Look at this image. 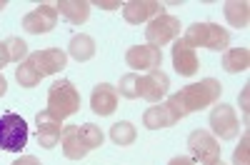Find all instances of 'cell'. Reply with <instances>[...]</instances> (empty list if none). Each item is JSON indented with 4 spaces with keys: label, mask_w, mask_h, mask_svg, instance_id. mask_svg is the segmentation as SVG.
Listing matches in <instances>:
<instances>
[{
    "label": "cell",
    "mask_w": 250,
    "mask_h": 165,
    "mask_svg": "<svg viewBox=\"0 0 250 165\" xmlns=\"http://www.w3.org/2000/svg\"><path fill=\"white\" fill-rule=\"evenodd\" d=\"M220 93H223V85L215 80V78H205L200 82H193V85H185L180 88L178 93H173L168 100L170 110L175 113L178 120H183L185 115L190 113H198V110H205L215 105V103L220 100Z\"/></svg>",
    "instance_id": "obj_1"
},
{
    "label": "cell",
    "mask_w": 250,
    "mask_h": 165,
    "mask_svg": "<svg viewBox=\"0 0 250 165\" xmlns=\"http://www.w3.org/2000/svg\"><path fill=\"white\" fill-rule=\"evenodd\" d=\"M55 120H65L80 110V93L70 80H58L48 90V108H45Z\"/></svg>",
    "instance_id": "obj_2"
},
{
    "label": "cell",
    "mask_w": 250,
    "mask_h": 165,
    "mask_svg": "<svg viewBox=\"0 0 250 165\" xmlns=\"http://www.w3.org/2000/svg\"><path fill=\"white\" fill-rule=\"evenodd\" d=\"M183 40L190 48H208V50H225L230 45V33L218 23H193L185 28Z\"/></svg>",
    "instance_id": "obj_3"
},
{
    "label": "cell",
    "mask_w": 250,
    "mask_h": 165,
    "mask_svg": "<svg viewBox=\"0 0 250 165\" xmlns=\"http://www.w3.org/2000/svg\"><path fill=\"white\" fill-rule=\"evenodd\" d=\"M28 145V123L18 113L0 115V148L8 153H20Z\"/></svg>",
    "instance_id": "obj_4"
},
{
    "label": "cell",
    "mask_w": 250,
    "mask_h": 165,
    "mask_svg": "<svg viewBox=\"0 0 250 165\" xmlns=\"http://www.w3.org/2000/svg\"><path fill=\"white\" fill-rule=\"evenodd\" d=\"M188 150L200 165H213L220 160V143L208 130H193L188 135Z\"/></svg>",
    "instance_id": "obj_5"
},
{
    "label": "cell",
    "mask_w": 250,
    "mask_h": 165,
    "mask_svg": "<svg viewBox=\"0 0 250 165\" xmlns=\"http://www.w3.org/2000/svg\"><path fill=\"white\" fill-rule=\"evenodd\" d=\"M180 18L175 15H168V13H163L158 18H153L148 28H145V38H148V45L153 48H160L165 43H170V40H175L180 35Z\"/></svg>",
    "instance_id": "obj_6"
},
{
    "label": "cell",
    "mask_w": 250,
    "mask_h": 165,
    "mask_svg": "<svg viewBox=\"0 0 250 165\" xmlns=\"http://www.w3.org/2000/svg\"><path fill=\"white\" fill-rule=\"evenodd\" d=\"M210 128L220 140H235L238 133H240V123H238L235 110L230 105H225V103L215 105L213 113H210Z\"/></svg>",
    "instance_id": "obj_7"
},
{
    "label": "cell",
    "mask_w": 250,
    "mask_h": 165,
    "mask_svg": "<svg viewBox=\"0 0 250 165\" xmlns=\"http://www.w3.org/2000/svg\"><path fill=\"white\" fill-rule=\"evenodd\" d=\"M28 63L40 73V75H55V73H60L62 68L68 65V55L62 53L60 48H43V50H35V53H30L28 58Z\"/></svg>",
    "instance_id": "obj_8"
},
{
    "label": "cell",
    "mask_w": 250,
    "mask_h": 165,
    "mask_svg": "<svg viewBox=\"0 0 250 165\" xmlns=\"http://www.w3.org/2000/svg\"><path fill=\"white\" fill-rule=\"evenodd\" d=\"M168 88H170V78L165 75L160 68L158 70H148L138 80V93H140L143 100H148V103H160L163 95L168 93Z\"/></svg>",
    "instance_id": "obj_9"
},
{
    "label": "cell",
    "mask_w": 250,
    "mask_h": 165,
    "mask_svg": "<svg viewBox=\"0 0 250 165\" xmlns=\"http://www.w3.org/2000/svg\"><path fill=\"white\" fill-rule=\"evenodd\" d=\"M55 23H58V10H55V5H48V3L38 5L35 10H30V13L23 18V28H25L28 33H33V35L50 33V30L55 28Z\"/></svg>",
    "instance_id": "obj_10"
},
{
    "label": "cell",
    "mask_w": 250,
    "mask_h": 165,
    "mask_svg": "<svg viewBox=\"0 0 250 165\" xmlns=\"http://www.w3.org/2000/svg\"><path fill=\"white\" fill-rule=\"evenodd\" d=\"M163 15V5L158 0H130L123 5V18L130 25H140V23H150L153 18Z\"/></svg>",
    "instance_id": "obj_11"
},
{
    "label": "cell",
    "mask_w": 250,
    "mask_h": 165,
    "mask_svg": "<svg viewBox=\"0 0 250 165\" xmlns=\"http://www.w3.org/2000/svg\"><path fill=\"white\" fill-rule=\"evenodd\" d=\"M125 63L135 70H158L160 63H163V53L160 48H153V45H133L125 53Z\"/></svg>",
    "instance_id": "obj_12"
},
{
    "label": "cell",
    "mask_w": 250,
    "mask_h": 165,
    "mask_svg": "<svg viewBox=\"0 0 250 165\" xmlns=\"http://www.w3.org/2000/svg\"><path fill=\"white\" fill-rule=\"evenodd\" d=\"M35 125H38V143H40V148H55L58 143H60L62 128H65L48 110H40L35 115Z\"/></svg>",
    "instance_id": "obj_13"
},
{
    "label": "cell",
    "mask_w": 250,
    "mask_h": 165,
    "mask_svg": "<svg viewBox=\"0 0 250 165\" xmlns=\"http://www.w3.org/2000/svg\"><path fill=\"white\" fill-rule=\"evenodd\" d=\"M90 108L95 115L105 118V115H113L115 108H118V90L110 82H98L93 88V95H90Z\"/></svg>",
    "instance_id": "obj_14"
},
{
    "label": "cell",
    "mask_w": 250,
    "mask_h": 165,
    "mask_svg": "<svg viewBox=\"0 0 250 165\" xmlns=\"http://www.w3.org/2000/svg\"><path fill=\"white\" fill-rule=\"evenodd\" d=\"M173 65H175V70H178L180 75H185V78L195 75L198 68H200V60H198L195 48H190L183 38H175V45H173Z\"/></svg>",
    "instance_id": "obj_15"
},
{
    "label": "cell",
    "mask_w": 250,
    "mask_h": 165,
    "mask_svg": "<svg viewBox=\"0 0 250 165\" xmlns=\"http://www.w3.org/2000/svg\"><path fill=\"white\" fill-rule=\"evenodd\" d=\"M175 123H178V118H175V113L170 110L168 103H155L153 108H148V110L143 113V125L150 128V130L170 128V125H175Z\"/></svg>",
    "instance_id": "obj_16"
},
{
    "label": "cell",
    "mask_w": 250,
    "mask_h": 165,
    "mask_svg": "<svg viewBox=\"0 0 250 165\" xmlns=\"http://www.w3.org/2000/svg\"><path fill=\"white\" fill-rule=\"evenodd\" d=\"M60 148H62V155H65L68 160H80V158H85L90 153L85 148V143H83L80 135H78V125H65V128H62Z\"/></svg>",
    "instance_id": "obj_17"
},
{
    "label": "cell",
    "mask_w": 250,
    "mask_h": 165,
    "mask_svg": "<svg viewBox=\"0 0 250 165\" xmlns=\"http://www.w3.org/2000/svg\"><path fill=\"white\" fill-rule=\"evenodd\" d=\"M55 10H58V15L70 20L73 25H83L90 18V3H85V0H60Z\"/></svg>",
    "instance_id": "obj_18"
},
{
    "label": "cell",
    "mask_w": 250,
    "mask_h": 165,
    "mask_svg": "<svg viewBox=\"0 0 250 165\" xmlns=\"http://www.w3.org/2000/svg\"><path fill=\"white\" fill-rule=\"evenodd\" d=\"M68 53L73 60H78V63H85V60H90L95 55V40L85 33L80 35H73L70 38V45H68Z\"/></svg>",
    "instance_id": "obj_19"
},
{
    "label": "cell",
    "mask_w": 250,
    "mask_h": 165,
    "mask_svg": "<svg viewBox=\"0 0 250 165\" xmlns=\"http://www.w3.org/2000/svg\"><path fill=\"white\" fill-rule=\"evenodd\" d=\"M223 13H225V20L233 28H245L250 20V5L245 0H228L223 5Z\"/></svg>",
    "instance_id": "obj_20"
},
{
    "label": "cell",
    "mask_w": 250,
    "mask_h": 165,
    "mask_svg": "<svg viewBox=\"0 0 250 165\" xmlns=\"http://www.w3.org/2000/svg\"><path fill=\"white\" fill-rule=\"evenodd\" d=\"M250 65V50L248 48H228L223 53V68L228 73H243Z\"/></svg>",
    "instance_id": "obj_21"
},
{
    "label": "cell",
    "mask_w": 250,
    "mask_h": 165,
    "mask_svg": "<svg viewBox=\"0 0 250 165\" xmlns=\"http://www.w3.org/2000/svg\"><path fill=\"white\" fill-rule=\"evenodd\" d=\"M135 138H138V130L128 120H120V123H115V125L110 128V140L115 143V145H120V148L123 145H133Z\"/></svg>",
    "instance_id": "obj_22"
},
{
    "label": "cell",
    "mask_w": 250,
    "mask_h": 165,
    "mask_svg": "<svg viewBox=\"0 0 250 165\" xmlns=\"http://www.w3.org/2000/svg\"><path fill=\"white\" fill-rule=\"evenodd\" d=\"M15 80L20 82V88H35L40 80H43V75H40L28 60H23V63L18 65V70H15Z\"/></svg>",
    "instance_id": "obj_23"
},
{
    "label": "cell",
    "mask_w": 250,
    "mask_h": 165,
    "mask_svg": "<svg viewBox=\"0 0 250 165\" xmlns=\"http://www.w3.org/2000/svg\"><path fill=\"white\" fill-rule=\"evenodd\" d=\"M78 135L80 140L85 143L88 150H95L103 145V130L98 125H93V123H85V125H78Z\"/></svg>",
    "instance_id": "obj_24"
},
{
    "label": "cell",
    "mask_w": 250,
    "mask_h": 165,
    "mask_svg": "<svg viewBox=\"0 0 250 165\" xmlns=\"http://www.w3.org/2000/svg\"><path fill=\"white\" fill-rule=\"evenodd\" d=\"M5 43V50H8V58H10V63H23V60L28 58V45H25V40L23 38H8V40H3Z\"/></svg>",
    "instance_id": "obj_25"
},
{
    "label": "cell",
    "mask_w": 250,
    "mask_h": 165,
    "mask_svg": "<svg viewBox=\"0 0 250 165\" xmlns=\"http://www.w3.org/2000/svg\"><path fill=\"white\" fill-rule=\"evenodd\" d=\"M138 80H140V75L138 73H128V75H123L120 78V82H118V95H123V98H128V100H135V98H140V93H138Z\"/></svg>",
    "instance_id": "obj_26"
},
{
    "label": "cell",
    "mask_w": 250,
    "mask_h": 165,
    "mask_svg": "<svg viewBox=\"0 0 250 165\" xmlns=\"http://www.w3.org/2000/svg\"><path fill=\"white\" fill-rule=\"evenodd\" d=\"M233 165H250V135L248 133H243L240 145L233 153Z\"/></svg>",
    "instance_id": "obj_27"
},
{
    "label": "cell",
    "mask_w": 250,
    "mask_h": 165,
    "mask_svg": "<svg viewBox=\"0 0 250 165\" xmlns=\"http://www.w3.org/2000/svg\"><path fill=\"white\" fill-rule=\"evenodd\" d=\"M93 5H95V8H103V10H115V8H123L120 3H115V0H110V3H108V0H95Z\"/></svg>",
    "instance_id": "obj_28"
},
{
    "label": "cell",
    "mask_w": 250,
    "mask_h": 165,
    "mask_svg": "<svg viewBox=\"0 0 250 165\" xmlns=\"http://www.w3.org/2000/svg\"><path fill=\"white\" fill-rule=\"evenodd\" d=\"M13 165H40V160L35 155H23V158L13 160Z\"/></svg>",
    "instance_id": "obj_29"
},
{
    "label": "cell",
    "mask_w": 250,
    "mask_h": 165,
    "mask_svg": "<svg viewBox=\"0 0 250 165\" xmlns=\"http://www.w3.org/2000/svg\"><path fill=\"white\" fill-rule=\"evenodd\" d=\"M168 165H195L193 163V158H185V155H178V158H173Z\"/></svg>",
    "instance_id": "obj_30"
},
{
    "label": "cell",
    "mask_w": 250,
    "mask_h": 165,
    "mask_svg": "<svg viewBox=\"0 0 250 165\" xmlns=\"http://www.w3.org/2000/svg\"><path fill=\"white\" fill-rule=\"evenodd\" d=\"M10 63V58H8V50H5V43H0V68H5Z\"/></svg>",
    "instance_id": "obj_31"
},
{
    "label": "cell",
    "mask_w": 250,
    "mask_h": 165,
    "mask_svg": "<svg viewBox=\"0 0 250 165\" xmlns=\"http://www.w3.org/2000/svg\"><path fill=\"white\" fill-rule=\"evenodd\" d=\"M5 90H8V80L3 78V73H0V98L5 95Z\"/></svg>",
    "instance_id": "obj_32"
},
{
    "label": "cell",
    "mask_w": 250,
    "mask_h": 165,
    "mask_svg": "<svg viewBox=\"0 0 250 165\" xmlns=\"http://www.w3.org/2000/svg\"><path fill=\"white\" fill-rule=\"evenodd\" d=\"M213 165H223V160H218V163H213Z\"/></svg>",
    "instance_id": "obj_33"
},
{
    "label": "cell",
    "mask_w": 250,
    "mask_h": 165,
    "mask_svg": "<svg viewBox=\"0 0 250 165\" xmlns=\"http://www.w3.org/2000/svg\"><path fill=\"white\" fill-rule=\"evenodd\" d=\"M3 8H5V3H0V10H3Z\"/></svg>",
    "instance_id": "obj_34"
}]
</instances>
